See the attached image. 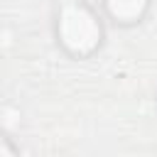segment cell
<instances>
[{"mask_svg":"<svg viewBox=\"0 0 157 157\" xmlns=\"http://www.w3.org/2000/svg\"><path fill=\"white\" fill-rule=\"evenodd\" d=\"M108 5V12L123 22H130V20H137L145 7H147V0H105Z\"/></svg>","mask_w":157,"mask_h":157,"instance_id":"obj_2","label":"cell"},{"mask_svg":"<svg viewBox=\"0 0 157 157\" xmlns=\"http://www.w3.org/2000/svg\"><path fill=\"white\" fill-rule=\"evenodd\" d=\"M59 39L74 54H88L101 42V25L83 5L69 2L59 15Z\"/></svg>","mask_w":157,"mask_h":157,"instance_id":"obj_1","label":"cell"}]
</instances>
